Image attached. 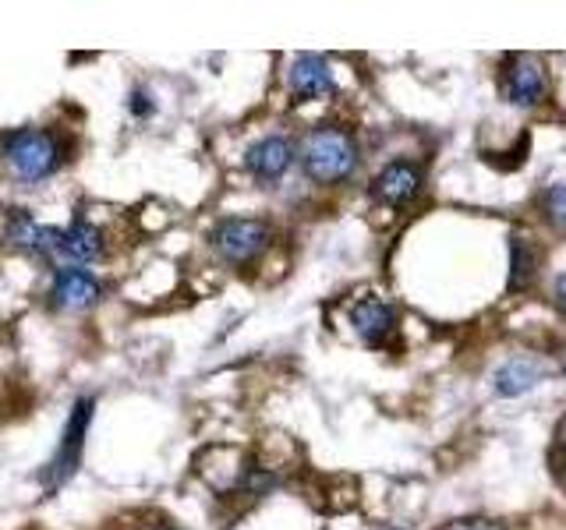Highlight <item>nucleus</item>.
I'll return each instance as SVG.
<instances>
[{
  "label": "nucleus",
  "mask_w": 566,
  "mask_h": 530,
  "mask_svg": "<svg viewBox=\"0 0 566 530\" xmlns=\"http://www.w3.org/2000/svg\"><path fill=\"white\" fill-rule=\"evenodd\" d=\"M553 294H556V305H559V308H566V273H563V276H556Z\"/></svg>",
  "instance_id": "obj_16"
},
{
  "label": "nucleus",
  "mask_w": 566,
  "mask_h": 530,
  "mask_svg": "<svg viewBox=\"0 0 566 530\" xmlns=\"http://www.w3.org/2000/svg\"><path fill=\"white\" fill-rule=\"evenodd\" d=\"M93 411H96V400H75V406H71V417L64 424L61 432V446L57 453H53L50 467H46V488H61L64 481H71L82 464V453H85V435H88V424H93Z\"/></svg>",
  "instance_id": "obj_4"
},
{
  "label": "nucleus",
  "mask_w": 566,
  "mask_h": 530,
  "mask_svg": "<svg viewBox=\"0 0 566 530\" xmlns=\"http://www.w3.org/2000/svg\"><path fill=\"white\" fill-rule=\"evenodd\" d=\"M270 241H273L270 223L248 220V216L223 220V223L212 226V234H209L212 252L230 265H252L265 247H270Z\"/></svg>",
  "instance_id": "obj_3"
},
{
  "label": "nucleus",
  "mask_w": 566,
  "mask_h": 530,
  "mask_svg": "<svg viewBox=\"0 0 566 530\" xmlns=\"http://www.w3.org/2000/svg\"><path fill=\"white\" fill-rule=\"evenodd\" d=\"M287 85L297 99H326L336 93L333 71L326 57H318V53H301V57H294L287 71Z\"/></svg>",
  "instance_id": "obj_10"
},
{
  "label": "nucleus",
  "mask_w": 566,
  "mask_h": 530,
  "mask_svg": "<svg viewBox=\"0 0 566 530\" xmlns=\"http://www.w3.org/2000/svg\"><path fill=\"white\" fill-rule=\"evenodd\" d=\"M132 114L135 117H149L153 114V96L142 93V88H135V93H132Z\"/></svg>",
  "instance_id": "obj_14"
},
{
  "label": "nucleus",
  "mask_w": 566,
  "mask_h": 530,
  "mask_svg": "<svg viewBox=\"0 0 566 530\" xmlns=\"http://www.w3.org/2000/svg\"><path fill=\"white\" fill-rule=\"evenodd\" d=\"M542 212L556 230H566V184H556L542 194Z\"/></svg>",
  "instance_id": "obj_13"
},
{
  "label": "nucleus",
  "mask_w": 566,
  "mask_h": 530,
  "mask_svg": "<svg viewBox=\"0 0 566 530\" xmlns=\"http://www.w3.org/2000/svg\"><path fill=\"white\" fill-rule=\"evenodd\" d=\"M103 297V283L82 265H61L50 283V300L61 311H85Z\"/></svg>",
  "instance_id": "obj_7"
},
{
  "label": "nucleus",
  "mask_w": 566,
  "mask_h": 530,
  "mask_svg": "<svg viewBox=\"0 0 566 530\" xmlns=\"http://www.w3.org/2000/svg\"><path fill=\"white\" fill-rule=\"evenodd\" d=\"M503 93L513 106H542L548 96V78L538 57L517 53L503 67Z\"/></svg>",
  "instance_id": "obj_6"
},
{
  "label": "nucleus",
  "mask_w": 566,
  "mask_h": 530,
  "mask_svg": "<svg viewBox=\"0 0 566 530\" xmlns=\"http://www.w3.org/2000/svg\"><path fill=\"white\" fill-rule=\"evenodd\" d=\"M424 184V170L415 159H389V163L371 177V199L382 205H411Z\"/></svg>",
  "instance_id": "obj_5"
},
{
  "label": "nucleus",
  "mask_w": 566,
  "mask_h": 530,
  "mask_svg": "<svg viewBox=\"0 0 566 530\" xmlns=\"http://www.w3.org/2000/svg\"><path fill=\"white\" fill-rule=\"evenodd\" d=\"M291 163H294V146L283 135H265L244 152V167L255 181H280L291 170Z\"/></svg>",
  "instance_id": "obj_9"
},
{
  "label": "nucleus",
  "mask_w": 566,
  "mask_h": 530,
  "mask_svg": "<svg viewBox=\"0 0 566 530\" xmlns=\"http://www.w3.org/2000/svg\"><path fill=\"white\" fill-rule=\"evenodd\" d=\"M542 379V368L527 358H513L500 371H495V393L500 396H521L531 385Z\"/></svg>",
  "instance_id": "obj_12"
},
{
  "label": "nucleus",
  "mask_w": 566,
  "mask_h": 530,
  "mask_svg": "<svg viewBox=\"0 0 566 530\" xmlns=\"http://www.w3.org/2000/svg\"><path fill=\"white\" fill-rule=\"evenodd\" d=\"M4 159L14 170V177L35 184V181H46V177H53L61 170L64 141L57 131H50V128H18L4 141Z\"/></svg>",
  "instance_id": "obj_2"
},
{
  "label": "nucleus",
  "mask_w": 566,
  "mask_h": 530,
  "mask_svg": "<svg viewBox=\"0 0 566 530\" xmlns=\"http://www.w3.org/2000/svg\"><path fill=\"white\" fill-rule=\"evenodd\" d=\"M301 170H305L312 184H344L358 170V141L344 128L318 124V128L308 131L305 146H301Z\"/></svg>",
  "instance_id": "obj_1"
},
{
  "label": "nucleus",
  "mask_w": 566,
  "mask_h": 530,
  "mask_svg": "<svg viewBox=\"0 0 566 530\" xmlns=\"http://www.w3.org/2000/svg\"><path fill=\"white\" fill-rule=\"evenodd\" d=\"M350 322L368 347H382L397 336V308L386 297H361L350 308Z\"/></svg>",
  "instance_id": "obj_8"
},
{
  "label": "nucleus",
  "mask_w": 566,
  "mask_h": 530,
  "mask_svg": "<svg viewBox=\"0 0 566 530\" xmlns=\"http://www.w3.org/2000/svg\"><path fill=\"white\" fill-rule=\"evenodd\" d=\"M447 530H503L500 523H492V520H457L450 523Z\"/></svg>",
  "instance_id": "obj_15"
},
{
  "label": "nucleus",
  "mask_w": 566,
  "mask_h": 530,
  "mask_svg": "<svg viewBox=\"0 0 566 530\" xmlns=\"http://www.w3.org/2000/svg\"><path fill=\"white\" fill-rule=\"evenodd\" d=\"M538 262H542L538 244L524 234H513L510 237V290H527L538 276Z\"/></svg>",
  "instance_id": "obj_11"
}]
</instances>
